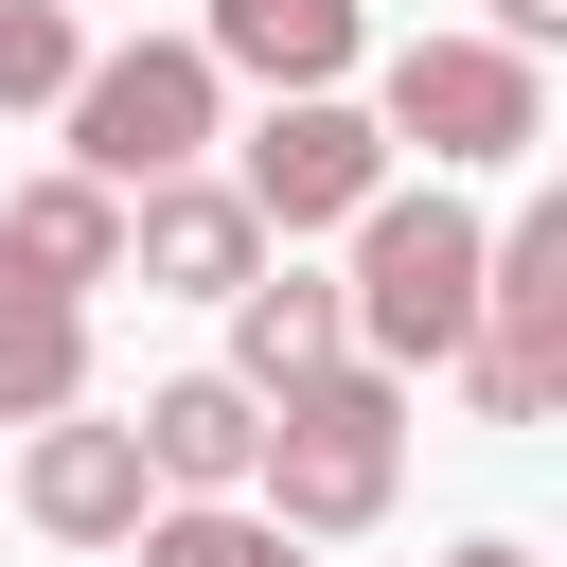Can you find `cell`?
Listing matches in <instances>:
<instances>
[{
  "instance_id": "6da1fadb",
  "label": "cell",
  "mask_w": 567,
  "mask_h": 567,
  "mask_svg": "<svg viewBox=\"0 0 567 567\" xmlns=\"http://www.w3.org/2000/svg\"><path fill=\"white\" fill-rule=\"evenodd\" d=\"M390 496H408V372L337 354V372L266 390V443H248V514H266V532L337 549V532H372Z\"/></svg>"
},
{
  "instance_id": "7a4b0ae2",
  "label": "cell",
  "mask_w": 567,
  "mask_h": 567,
  "mask_svg": "<svg viewBox=\"0 0 567 567\" xmlns=\"http://www.w3.org/2000/svg\"><path fill=\"white\" fill-rule=\"evenodd\" d=\"M337 301H354V354H372V372H443V354L478 337V213H461L443 177H425V195H372Z\"/></svg>"
},
{
  "instance_id": "3957f363",
  "label": "cell",
  "mask_w": 567,
  "mask_h": 567,
  "mask_svg": "<svg viewBox=\"0 0 567 567\" xmlns=\"http://www.w3.org/2000/svg\"><path fill=\"white\" fill-rule=\"evenodd\" d=\"M53 106H71V177L142 195V177H195V159H213V124H230V71H213L195 35H124V53H89Z\"/></svg>"
},
{
  "instance_id": "277c9868",
  "label": "cell",
  "mask_w": 567,
  "mask_h": 567,
  "mask_svg": "<svg viewBox=\"0 0 567 567\" xmlns=\"http://www.w3.org/2000/svg\"><path fill=\"white\" fill-rule=\"evenodd\" d=\"M372 142H425V177H496V159L549 142V89H532L514 35H408L372 71Z\"/></svg>"
},
{
  "instance_id": "5b68a950",
  "label": "cell",
  "mask_w": 567,
  "mask_h": 567,
  "mask_svg": "<svg viewBox=\"0 0 567 567\" xmlns=\"http://www.w3.org/2000/svg\"><path fill=\"white\" fill-rule=\"evenodd\" d=\"M230 195H248L266 230H354V213L390 195V142H372V106H354V89H266V124H248Z\"/></svg>"
},
{
  "instance_id": "8992f818",
  "label": "cell",
  "mask_w": 567,
  "mask_h": 567,
  "mask_svg": "<svg viewBox=\"0 0 567 567\" xmlns=\"http://www.w3.org/2000/svg\"><path fill=\"white\" fill-rule=\"evenodd\" d=\"M18 514H35L53 549H124V532L159 514V478H142V425H89V408H53V425L18 443Z\"/></svg>"
},
{
  "instance_id": "52a82bcc",
  "label": "cell",
  "mask_w": 567,
  "mask_h": 567,
  "mask_svg": "<svg viewBox=\"0 0 567 567\" xmlns=\"http://www.w3.org/2000/svg\"><path fill=\"white\" fill-rule=\"evenodd\" d=\"M266 266V213L230 195V177H142L124 195V284H159V301H230Z\"/></svg>"
},
{
  "instance_id": "ba28073f",
  "label": "cell",
  "mask_w": 567,
  "mask_h": 567,
  "mask_svg": "<svg viewBox=\"0 0 567 567\" xmlns=\"http://www.w3.org/2000/svg\"><path fill=\"white\" fill-rule=\"evenodd\" d=\"M478 337H496L514 372H549V408H567V213L478 230Z\"/></svg>"
},
{
  "instance_id": "9c48e42d",
  "label": "cell",
  "mask_w": 567,
  "mask_h": 567,
  "mask_svg": "<svg viewBox=\"0 0 567 567\" xmlns=\"http://www.w3.org/2000/svg\"><path fill=\"white\" fill-rule=\"evenodd\" d=\"M354 354V301L319 284V266H248L230 284V390L266 408V390H301V372H337Z\"/></svg>"
},
{
  "instance_id": "30bf717a",
  "label": "cell",
  "mask_w": 567,
  "mask_h": 567,
  "mask_svg": "<svg viewBox=\"0 0 567 567\" xmlns=\"http://www.w3.org/2000/svg\"><path fill=\"white\" fill-rule=\"evenodd\" d=\"M124 425H142V478H159V496H248V443H266V408H248L230 372H159Z\"/></svg>"
},
{
  "instance_id": "8fae6325",
  "label": "cell",
  "mask_w": 567,
  "mask_h": 567,
  "mask_svg": "<svg viewBox=\"0 0 567 567\" xmlns=\"http://www.w3.org/2000/svg\"><path fill=\"white\" fill-rule=\"evenodd\" d=\"M0 266H18V284H53V301L124 284V195H106V177H71V159H53V177H18V195H0Z\"/></svg>"
},
{
  "instance_id": "7c38bea8",
  "label": "cell",
  "mask_w": 567,
  "mask_h": 567,
  "mask_svg": "<svg viewBox=\"0 0 567 567\" xmlns=\"http://www.w3.org/2000/svg\"><path fill=\"white\" fill-rule=\"evenodd\" d=\"M195 53H213V71H266V89H337V71L372 53V18H354V0H213Z\"/></svg>"
},
{
  "instance_id": "4fadbf2b",
  "label": "cell",
  "mask_w": 567,
  "mask_h": 567,
  "mask_svg": "<svg viewBox=\"0 0 567 567\" xmlns=\"http://www.w3.org/2000/svg\"><path fill=\"white\" fill-rule=\"evenodd\" d=\"M53 408H89V301L0 266V425H53Z\"/></svg>"
},
{
  "instance_id": "5bb4252c",
  "label": "cell",
  "mask_w": 567,
  "mask_h": 567,
  "mask_svg": "<svg viewBox=\"0 0 567 567\" xmlns=\"http://www.w3.org/2000/svg\"><path fill=\"white\" fill-rule=\"evenodd\" d=\"M124 549H142V567H301V532H266L248 496H159Z\"/></svg>"
},
{
  "instance_id": "9a60e30c",
  "label": "cell",
  "mask_w": 567,
  "mask_h": 567,
  "mask_svg": "<svg viewBox=\"0 0 567 567\" xmlns=\"http://www.w3.org/2000/svg\"><path fill=\"white\" fill-rule=\"evenodd\" d=\"M71 71H89V18L71 0H0V106H53Z\"/></svg>"
},
{
  "instance_id": "2e32d148",
  "label": "cell",
  "mask_w": 567,
  "mask_h": 567,
  "mask_svg": "<svg viewBox=\"0 0 567 567\" xmlns=\"http://www.w3.org/2000/svg\"><path fill=\"white\" fill-rule=\"evenodd\" d=\"M443 372H461V408H478V425H549V372H514L496 337H461Z\"/></svg>"
},
{
  "instance_id": "e0dca14e",
  "label": "cell",
  "mask_w": 567,
  "mask_h": 567,
  "mask_svg": "<svg viewBox=\"0 0 567 567\" xmlns=\"http://www.w3.org/2000/svg\"><path fill=\"white\" fill-rule=\"evenodd\" d=\"M496 35H514V53H549V35H567V0H496Z\"/></svg>"
},
{
  "instance_id": "ac0fdd59",
  "label": "cell",
  "mask_w": 567,
  "mask_h": 567,
  "mask_svg": "<svg viewBox=\"0 0 567 567\" xmlns=\"http://www.w3.org/2000/svg\"><path fill=\"white\" fill-rule=\"evenodd\" d=\"M443 567H532V549H514V532H461V549H443Z\"/></svg>"
}]
</instances>
